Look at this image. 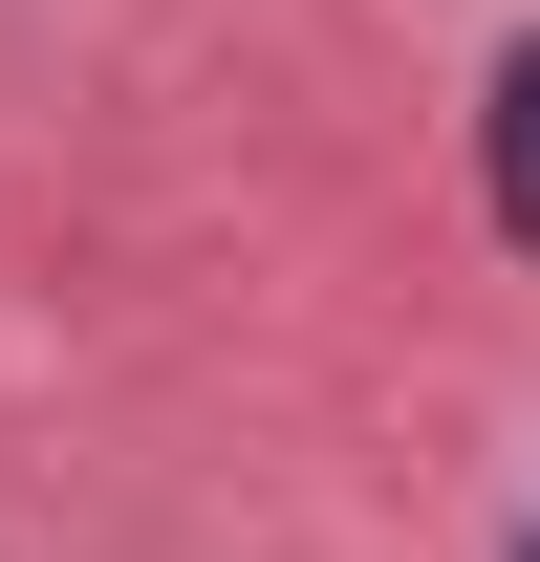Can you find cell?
<instances>
[{
  "mask_svg": "<svg viewBox=\"0 0 540 562\" xmlns=\"http://www.w3.org/2000/svg\"><path fill=\"white\" fill-rule=\"evenodd\" d=\"M497 238H519V260H540V44H519V66H497Z\"/></svg>",
  "mask_w": 540,
  "mask_h": 562,
  "instance_id": "cell-1",
  "label": "cell"
},
{
  "mask_svg": "<svg viewBox=\"0 0 540 562\" xmlns=\"http://www.w3.org/2000/svg\"><path fill=\"white\" fill-rule=\"evenodd\" d=\"M519 562H540V541H519Z\"/></svg>",
  "mask_w": 540,
  "mask_h": 562,
  "instance_id": "cell-2",
  "label": "cell"
}]
</instances>
